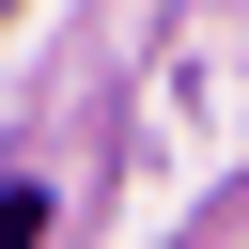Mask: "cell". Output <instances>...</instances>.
Wrapping results in <instances>:
<instances>
[{
    "mask_svg": "<svg viewBox=\"0 0 249 249\" xmlns=\"http://www.w3.org/2000/svg\"><path fill=\"white\" fill-rule=\"evenodd\" d=\"M47 233V187H0V249H31Z\"/></svg>",
    "mask_w": 249,
    "mask_h": 249,
    "instance_id": "obj_1",
    "label": "cell"
},
{
    "mask_svg": "<svg viewBox=\"0 0 249 249\" xmlns=\"http://www.w3.org/2000/svg\"><path fill=\"white\" fill-rule=\"evenodd\" d=\"M0 16H16V0H0Z\"/></svg>",
    "mask_w": 249,
    "mask_h": 249,
    "instance_id": "obj_2",
    "label": "cell"
}]
</instances>
